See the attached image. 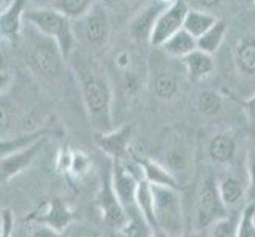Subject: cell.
I'll return each instance as SVG.
<instances>
[{
  "instance_id": "obj_45",
  "label": "cell",
  "mask_w": 255,
  "mask_h": 237,
  "mask_svg": "<svg viewBox=\"0 0 255 237\" xmlns=\"http://www.w3.org/2000/svg\"><path fill=\"white\" fill-rule=\"evenodd\" d=\"M0 70H5V59L2 52H0Z\"/></svg>"
},
{
  "instance_id": "obj_9",
  "label": "cell",
  "mask_w": 255,
  "mask_h": 237,
  "mask_svg": "<svg viewBox=\"0 0 255 237\" xmlns=\"http://www.w3.org/2000/svg\"><path fill=\"white\" fill-rule=\"evenodd\" d=\"M97 207H99L103 222L107 223L114 231L119 230L122 225H126L128 220V215L126 212L124 206L118 198V193L113 185V177H111V166L110 169L105 172L102 177V185L97 195Z\"/></svg>"
},
{
  "instance_id": "obj_37",
  "label": "cell",
  "mask_w": 255,
  "mask_h": 237,
  "mask_svg": "<svg viewBox=\"0 0 255 237\" xmlns=\"http://www.w3.org/2000/svg\"><path fill=\"white\" fill-rule=\"evenodd\" d=\"M14 76L8 70H0V96H5L13 87Z\"/></svg>"
},
{
  "instance_id": "obj_42",
  "label": "cell",
  "mask_w": 255,
  "mask_h": 237,
  "mask_svg": "<svg viewBox=\"0 0 255 237\" xmlns=\"http://www.w3.org/2000/svg\"><path fill=\"white\" fill-rule=\"evenodd\" d=\"M179 237H205V233H200V231H186V233H182Z\"/></svg>"
},
{
  "instance_id": "obj_1",
  "label": "cell",
  "mask_w": 255,
  "mask_h": 237,
  "mask_svg": "<svg viewBox=\"0 0 255 237\" xmlns=\"http://www.w3.org/2000/svg\"><path fill=\"white\" fill-rule=\"evenodd\" d=\"M68 60H72L70 64L94 131L107 133L114 130V90L108 73L95 59L81 52L75 51Z\"/></svg>"
},
{
  "instance_id": "obj_15",
  "label": "cell",
  "mask_w": 255,
  "mask_h": 237,
  "mask_svg": "<svg viewBox=\"0 0 255 237\" xmlns=\"http://www.w3.org/2000/svg\"><path fill=\"white\" fill-rule=\"evenodd\" d=\"M30 218L35 220L37 225L48 226L57 233H64L68 228V225L72 223L73 212L60 199H54L49 201L40 212H35Z\"/></svg>"
},
{
  "instance_id": "obj_32",
  "label": "cell",
  "mask_w": 255,
  "mask_h": 237,
  "mask_svg": "<svg viewBox=\"0 0 255 237\" xmlns=\"http://www.w3.org/2000/svg\"><path fill=\"white\" fill-rule=\"evenodd\" d=\"M236 237H255V203H249L240 214Z\"/></svg>"
},
{
  "instance_id": "obj_31",
  "label": "cell",
  "mask_w": 255,
  "mask_h": 237,
  "mask_svg": "<svg viewBox=\"0 0 255 237\" xmlns=\"http://www.w3.org/2000/svg\"><path fill=\"white\" fill-rule=\"evenodd\" d=\"M238 223H240V215H230L217 220L213 223L205 233V237H236L238 233Z\"/></svg>"
},
{
  "instance_id": "obj_43",
  "label": "cell",
  "mask_w": 255,
  "mask_h": 237,
  "mask_svg": "<svg viewBox=\"0 0 255 237\" xmlns=\"http://www.w3.org/2000/svg\"><path fill=\"white\" fill-rule=\"evenodd\" d=\"M152 237H171L170 234H166L165 231H162V230H155L154 233H152Z\"/></svg>"
},
{
  "instance_id": "obj_3",
  "label": "cell",
  "mask_w": 255,
  "mask_h": 237,
  "mask_svg": "<svg viewBox=\"0 0 255 237\" xmlns=\"http://www.w3.org/2000/svg\"><path fill=\"white\" fill-rule=\"evenodd\" d=\"M29 25L27 64L30 70L43 79H56L62 75L67 59L54 40H51Z\"/></svg>"
},
{
  "instance_id": "obj_44",
  "label": "cell",
  "mask_w": 255,
  "mask_h": 237,
  "mask_svg": "<svg viewBox=\"0 0 255 237\" xmlns=\"http://www.w3.org/2000/svg\"><path fill=\"white\" fill-rule=\"evenodd\" d=\"M155 2H159V3H162L165 6H168V5H171L174 2V0H155Z\"/></svg>"
},
{
  "instance_id": "obj_7",
  "label": "cell",
  "mask_w": 255,
  "mask_h": 237,
  "mask_svg": "<svg viewBox=\"0 0 255 237\" xmlns=\"http://www.w3.org/2000/svg\"><path fill=\"white\" fill-rule=\"evenodd\" d=\"M159 161L170 171L181 188L189 185L193 177V171H195V151L187 141L179 139L170 144L165 149L162 160Z\"/></svg>"
},
{
  "instance_id": "obj_46",
  "label": "cell",
  "mask_w": 255,
  "mask_h": 237,
  "mask_svg": "<svg viewBox=\"0 0 255 237\" xmlns=\"http://www.w3.org/2000/svg\"><path fill=\"white\" fill-rule=\"evenodd\" d=\"M2 214H3V210H0V231H2Z\"/></svg>"
},
{
  "instance_id": "obj_36",
  "label": "cell",
  "mask_w": 255,
  "mask_h": 237,
  "mask_svg": "<svg viewBox=\"0 0 255 237\" xmlns=\"http://www.w3.org/2000/svg\"><path fill=\"white\" fill-rule=\"evenodd\" d=\"M116 6L122 8L126 11H139L146 5V0H110Z\"/></svg>"
},
{
  "instance_id": "obj_25",
  "label": "cell",
  "mask_w": 255,
  "mask_h": 237,
  "mask_svg": "<svg viewBox=\"0 0 255 237\" xmlns=\"http://www.w3.org/2000/svg\"><path fill=\"white\" fill-rule=\"evenodd\" d=\"M97 0H54L51 8L62 13L72 21H80L91 13Z\"/></svg>"
},
{
  "instance_id": "obj_29",
  "label": "cell",
  "mask_w": 255,
  "mask_h": 237,
  "mask_svg": "<svg viewBox=\"0 0 255 237\" xmlns=\"http://www.w3.org/2000/svg\"><path fill=\"white\" fill-rule=\"evenodd\" d=\"M154 230L141 215H130L126 225L114 231V237H152Z\"/></svg>"
},
{
  "instance_id": "obj_27",
  "label": "cell",
  "mask_w": 255,
  "mask_h": 237,
  "mask_svg": "<svg viewBox=\"0 0 255 237\" xmlns=\"http://www.w3.org/2000/svg\"><path fill=\"white\" fill-rule=\"evenodd\" d=\"M224 108V96L214 89H201L195 95V109L206 117L217 116Z\"/></svg>"
},
{
  "instance_id": "obj_47",
  "label": "cell",
  "mask_w": 255,
  "mask_h": 237,
  "mask_svg": "<svg viewBox=\"0 0 255 237\" xmlns=\"http://www.w3.org/2000/svg\"><path fill=\"white\" fill-rule=\"evenodd\" d=\"M246 3H249V5H255V0H244Z\"/></svg>"
},
{
  "instance_id": "obj_14",
  "label": "cell",
  "mask_w": 255,
  "mask_h": 237,
  "mask_svg": "<svg viewBox=\"0 0 255 237\" xmlns=\"http://www.w3.org/2000/svg\"><path fill=\"white\" fill-rule=\"evenodd\" d=\"M163 8H165V5H162L159 2H154V3L144 5L141 10L136 11V14L133 16V19L130 21V25H128V32H130L131 40L138 43V45L149 43L152 30L155 27V22L159 19L160 13L163 11Z\"/></svg>"
},
{
  "instance_id": "obj_26",
  "label": "cell",
  "mask_w": 255,
  "mask_h": 237,
  "mask_svg": "<svg viewBox=\"0 0 255 237\" xmlns=\"http://www.w3.org/2000/svg\"><path fill=\"white\" fill-rule=\"evenodd\" d=\"M136 209L139 215L151 225L155 231V218H154V195H152V185L143 177L139 179L138 190H136Z\"/></svg>"
},
{
  "instance_id": "obj_33",
  "label": "cell",
  "mask_w": 255,
  "mask_h": 237,
  "mask_svg": "<svg viewBox=\"0 0 255 237\" xmlns=\"http://www.w3.org/2000/svg\"><path fill=\"white\" fill-rule=\"evenodd\" d=\"M246 179H248V199L255 203V141L246 151Z\"/></svg>"
},
{
  "instance_id": "obj_34",
  "label": "cell",
  "mask_w": 255,
  "mask_h": 237,
  "mask_svg": "<svg viewBox=\"0 0 255 237\" xmlns=\"http://www.w3.org/2000/svg\"><path fill=\"white\" fill-rule=\"evenodd\" d=\"M91 166L89 158H87L84 154L81 152H72V157H70V163H68V169L73 175H84L87 172Z\"/></svg>"
},
{
  "instance_id": "obj_35",
  "label": "cell",
  "mask_w": 255,
  "mask_h": 237,
  "mask_svg": "<svg viewBox=\"0 0 255 237\" xmlns=\"http://www.w3.org/2000/svg\"><path fill=\"white\" fill-rule=\"evenodd\" d=\"M14 233V218L10 209H5L2 214V231L0 237H13Z\"/></svg>"
},
{
  "instance_id": "obj_5",
  "label": "cell",
  "mask_w": 255,
  "mask_h": 237,
  "mask_svg": "<svg viewBox=\"0 0 255 237\" xmlns=\"http://www.w3.org/2000/svg\"><path fill=\"white\" fill-rule=\"evenodd\" d=\"M228 209L224 206L217 190V179L213 174L205 175L200 180L195 201H193V231L203 233L217 220L227 217Z\"/></svg>"
},
{
  "instance_id": "obj_48",
  "label": "cell",
  "mask_w": 255,
  "mask_h": 237,
  "mask_svg": "<svg viewBox=\"0 0 255 237\" xmlns=\"http://www.w3.org/2000/svg\"><path fill=\"white\" fill-rule=\"evenodd\" d=\"M81 237H97V236H94L92 233H87V234H84V236H81Z\"/></svg>"
},
{
  "instance_id": "obj_40",
  "label": "cell",
  "mask_w": 255,
  "mask_h": 237,
  "mask_svg": "<svg viewBox=\"0 0 255 237\" xmlns=\"http://www.w3.org/2000/svg\"><path fill=\"white\" fill-rule=\"evenodd\" d=\"M193 2L197 3V6L200 8V10L209 11L211 8H214V6H217L219 3H221L222 0H193Z\"/></svg>"
},
{
  "instance_id": "obj_12",
  "label": "cell",
  "mask_w": 255,
  "mask_h": 237,
  "mask_svg": "<svg viewBox=\"0 0 255 237\" xmlns=\"http://www.w3.org/2000/svg\"><path fill=\"white\" fill-rule=\"evenodd\" d=\"M46 138L48 136L38 139V141H35L29 147L22 149V151H17L11 155L0 158V185L10 182L11 179L16 177V175H19L22 171L29 168V166L35 161V158L40 155Z\"/></svg>"
},
{
  "instance_id": "obj_28",
  "label": "cell",
  "mask_w": 255,
  "mask_h": 237,
  "mask_svg": "<svg viewBox=\"0 0 255 237\" xmlns=\"http://www.w3.org/2000/svg\"><path fill=\"white\" fill-rule=\"evenodd\" d=\"M45 136H48L46 130H35V131H29V133H24L17 138L0 139V158L11 155L17 151H22V149L29 147L30 144H33L35 141H38V139Z\"/></svg>"
},
{
  "instance_id": "obj_38",
  "label": "cell",
  "mask_w": 255,
  "mask_h": 237,
  "mask_svg": "<svg viewBox=\"0 0 255 237\" xmlns=\"http://www.w3.org/2000/svg\"><path fill=\"white\" fill-rule=\"evenodd\" d=\"M32 237H65V236H64V233H57L48 226L37 225V228L32 231Z\"/></svg>"
},
{
  "instance_id": "obj_30",
  "label": "cell",
  "mask_w": 255,
  "mask_h": 237,
  "mask_svg": "<svg viewBox=\"0 0 255 237\" xmlns=\"http://www.w3.org/2000/svg\"><path fill=\"white\" fill-rule=\"evenodd\" d=\"M16 120V108L6 100V96H0V139L17 138L13 136Z\"/></svg>"
},
{
  "instance_id": "obj_4",
  "label": "cell",
  "mask_w": 255,
  "mask_h": 237,
  "mask_svg": "<svg viewBox=\"0 0 255 237\" xmlns=\"http://www.w3.org/2000/svg\"><path fill=\"white\" fill-rule=\"evenodd\" d=\"M155 230H162L171 237L186 233V212L179 188L152 185Z\"/></svg>"
},
{
  "instance_id": "obj_20",
  "label": "cell",
  "mask_w": 255,
  "mask_h": 237,
  "mask_svg": "<svg viewBox=\"0 0 255 237\" xmlns=\"http://www.w3.org/2000/svg\"><path fill=\"white\" fill-rule=\"evenodd\" d=\"M27 3L29 0H11L6 10L0 14V37L16 38L19 35Z\"/></svg>"
},
{
  "instance_id": "obj_17",
  "label": "cell",
  "mask_w": 255,
  "mask_h": 237,
  "mask_svg": "<svg viewBox=\"0 0 255 237\" xmlns=\"http://www.w3.org/2000/svg\"><path fill=\"white\" fill-rule=\"evenodd\" d=\"M217 190L224 206L230 210L238 207L244 198H248V180L238 174H224L217 179Z\"/></svg>"
},
{
  "instance_id": "obj_22",
  "label": "cell",
  "mask_w": 255,
  "mask_h": 237,
  "mask_svg": "<svg viewBox=\"0 0 255 237\" xmlns=\"http://www.w3.org/2000/svg\"><path fill=\"white\" fill-rule=\"evenodd\" d=\"M160 49L168 57L182 60L184 57H187L190 52H193L197 49V38H193L189 32H186L182 29L166 40L160 46Z\"/></svg>"
},
{
  "instance_id": "obj_41",
  "label": "cell",
  "mask_w": 255,
  "mask_h": 237,
  "mask_svg": "<svg viewBox=\"0 0 255 237\" xmlns=\"http://www.w3.org/2000/svg\"><path fill=\"white\" fill-rule=\"evenodd\" d=\"M29 2H32L35 5V8H48L52 5L54 0H29Z\"/></svg>"
},
{
  "instance_id": "obj_39",
  "label": "cell",
  "mask_w": 255,
  "mask_h": 237,
  "mask_svg": "<svg viewBox=\"0 0 255 237\" xmlns=\"http://www.w3.org/2000/svg\"><path fill=\"white\" fill-rule=\"evenodd\" d=\"M243 108H244L246 116H248V119L251 122V125L255 127V93L251 95L248 100L243 101Z\"/></svg>"
},
{
  "instance_id": "obj_8",
  "label": "cell",
  "mask_w": 255,
  "mask_h": 237,
  "mask_svg": "<svg viewBox=\"0 0 255 237\" xmlns=\"http://www.w3.org/2000/svg\"><path fill=\"white\" fill-rule=\"evenodd\" d=\"M138 174L139 171L136 172L127 161L116 160L111 164L113 185L128 217L139 214L136 209V190L141 175Z\"/></svg>"
},
{
  "instance_id": "obj_10",
  "label": "cell",
  "mask_w": 255,
  "mask_h": 237,
  "mask_svg": "<svg viewBox=\"0 0 255 237\" xmlns=\"http://www.w3.org/2000/svg\"><path fill=\"white\" fill-rule=\"evenodd\" d=\"M189 10L190 6L187 3V0H174L171 5L165 6L159 16V19L155 22L149 45L152 48H160L176 32L182 30L184 21H186Z\"/></svg>"
},
{
  "instance_id": "obj_19",
  "label": "cell",
  "mask_w": 255,
  "mask_h": 237,
  "mask_svg": "<svg viewBox=\"0 0 255 237\" xmlns=\"http://www.w3.org/2000/svg\"><path fill=\"white\" fill-rule=\"evenodd\" d=\"M184 70H186V75L189 78V81L192 82H201L208 79L211 75L214 73L216 70V62L211 54L195 49L187 57H184L182 60Z\"/></svg>"
},
{
  "instance_id": "obj_11",
  "label": "cell",
  "mask_w": 255,
  "mask_h": 237,
  "mask_svg": "<svg viewBox=\"0 0 255 237\" xmlns=\"http://www.w3.org/2000/svg\"><path fill=\"white\" fill-rule=\"evenodd\" d=\"M131 139H133V127L128 124L107 131V133H95L94 136L97 147L113 161L128 160L131 152Z\"/></svg>"
},
{
  "instance_id": "obj_2",
  "label": "cell",
  "mask_w": 255,
  "mask_h": 237,
  "mask_svg": "<svg viewBox=\"0 0 255 237\" xmlns=\"http://www.w3.org/2000/svg\"><path fill=\"white\" fill-rule=\"evenodd\" d=\"M24 19L41 35L54 40L67 60L75 52V45L78 40L75 33V25L73 21L68 19L62 13L56 11L51 6L30 8V10L25 11Z\"/></svg>"
},
{
  "instance_id": "obj_24",
  "label": "cell",
  "mask_w": 255,
  "mask_h": 237,
  "mask_svg": "<svg viewBox=\"0 0 255 237\" xmlns=\"http://www.w3.org/2000/svg\"><path fill=\"white\" fill-rule=\"evenodd\" d=\"M228 30V25L224 19H217V22L211 27L205 35L197 40V49L206 52V54L213 56L214 52L219 51V48L222 46V43L225 40V35Z\"/></svg>"
},
{
  "instance_id": "obj_16",
  "label": "cell",
  "mask_w": 255,
  "mask_h": 237,
  "mask_svg": "<svg viewBox=\"0 0 255 237\" xmlns=\"http://www.w3.org/2000/svg\"><path fill=\"white\" fill-rule=\"evenodd\" d=\"M135 163L138 164V171L141 174V177L147 180L151 185H159V187H171V188H179L178 182L170 174V171L159 161L154 160L151 157L146 155H133Z\"/></svg>"
},
{
  "instance_id": "obj_21",
  "label": "cell",
  "mask_w": 255,
  "mask_h": 237,
  "mask_svg": "<svg viewBox=\"0 0 255 237\" xmlns=\"http://www.w3.org/2000/svg\"><path fill=\"white\" fill-rule=\"evenodd\" d=\"M152 93L162 101H173L181 93V81L171 70H160L152 78Z\"/></svg>"
},
{
  "instance_id": "obj_13",
  "label": "cell",
  "mask_w": 255,
  "mask_h": 237,
  "mask_svg": "<svg viewBox=\"0 0 255 237\" xmlns=\"http://www.w3.org/2000/svg\"><path fill=\"white\" fill-rule=\"evenodd\" d=\"M206 155L219 166H230L238 157V139L228 130H221L208 139Z\"/></svg>"
},
{
  "instance_id": "obj_23",
  "label": "cell",
  "mask_w": 255,
  "mask_h": 237,
  "mask_svg": "<svg viewBox=\"0 0 255 237\" xmlns=\"http://www.w3.org/2000/svg\"><path fill=\"white\" fill-rule=\"evenodd\" d=\"M219 17L206 10H200V8H190L186 21H184V30L189 32L193 38H200L201 35H205L213 25L217 22Z\"/></svg>"
},
{
  "instance_id": "obj_18",
  "label": "cell",
  "mask_w": 255,
  "mask_h": 237,
  "mask_svg": "<svg viewBox=\"0 0 255 237\" xmlns=\"http://www.w3.org/2000/svg\"><path fill=\"white\" fill-rule=\"evenodd\" d=\"M235 72L243 79H255V35L243 37L233 48Z\"/></svg>"
},
{
  "instance_id": "obj_6",
  "label": "cell",
  "mask_w": 255,
  "mask_h": 237,
  "mask_svg": "<svg viewBox=\"0 0 255 237\" xmlns=\"http://www.w3.org/2000/svg\"><path fill=\"white\" fill-rule=\"evenodd\" d=\"M78 30L76 38H80L87 48L94 51L103 49L111 40V17L102 3L97 2L95 6L83 19L76 21Z\"/></svg>"
}]
</instances>
